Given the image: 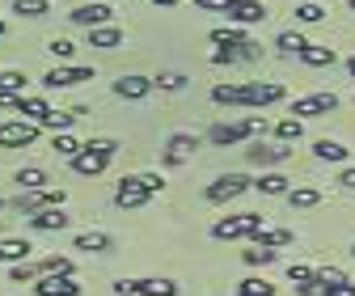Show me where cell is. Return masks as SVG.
Wrapping results in <instances>:
<instances>
[{
  "label": "cell",
  "instance_id": "cell-1",
  "mask_svg": "<svg viewBox=\"0 0 355 296\" xmlns=\"http://www.w3.org/2000/svg\"><path fill=\"white\" fill-rule=\"evenodd\" d=\"M114 140H89V144H80V153L72 157V169L76 174H85V178H94V174H102V169L110 165V157H114Z\"/></svg>",
  "mask_w": 355,
  "mask_h": 296
},
{
  "label": "cell",
  "instance_id": "cell-2",
  "mask_svg": "<svg viewBox=\"0 0 355 296\" xmlns=\"http://www.w3.org/2000/svg\"><path fill=\"white\" fill-rule=\"evenodd\" d=\"M254 132H266V123H262V119H241V123H216L207 140H211L216 148H233V144L250 140Z\"/></svg>",
  "mask_w": 355,
  "mask_h": 296
},
{
  "label": "cell",
  "instance_id": "cell-3",
  "mask_svg": "<svg viewBox=\"0 0 355 296\" xmlns=\"http://www.w3.org/2000/svg\"><path fill=\"white\" fill-rule=\"evenodd\" d=\"M262 229V216L258 211H241V216H225L211 225V237L216 241H237V237H254Z\"/></svg>",
  "mask_w": 355,
  "mask_h": 296
},
{
  "label": "cell",
  "instance_id": "cell-4",
  "mask_svg": "<svg viewBox=\"0 0 355 296\" xmlns=\"http://www.w3.org/2000/svg\"><path fill=\"white\" fill-rule=\"evenodd\" d=\"M34 140H38V123H30V119L0 123V148H30Z\"/></svg>",
  "mask_w": 355,
  "mask_h": 296
},
{
  "label": "cell",
  "instance_id": "cell-5",
  "mask_svg": "<svg viewBox=\"0 0 355 296\" xmlns=\"http://www.w3.org/2000/svg\"><path fill=\"white\" fill-rule=\"evenodd\" d=\"M254 182L245 178V174H220L216 182H207V203H229V199H237V195H245Z\"/></svg>",
  "mask_w": 355,
  "mask_h": 296
},
{
  "label": "cell",
  "instance_id": "cell-6",
  "mask_svg": "<svg viewBox=\"0 0 355 296\" xmlns=\"http://www.w3.org/2000/svg\"><path fill=\"white\" fill-rule=\"evenodd\" d=\"M338 110V98L334 94H309V98H296L292 102V114L296 119H318V114H334Z\"/></svg>",
  "mask_w": 355,
  "mask_h": 296
},
{
  "label": "cell",
  "instance_id": "cell-7",
  "mask_svg": "<svg viewBox=\"0 0 355 296\" xmlns=\"http://www.w3.org/2000/svg\"><path fill=\"white\" fill-rule=\"evenodd\" d=\"M225 17L233 26H258V21H266V5H262V0H229Z\"/></svg>",
  "mask_w": 355,
  "mask_h": 296
},
{
  "label": "cell",
  "instance_id": "cell-8",
  "mask_svg": "<svg viewBox=\"0 0 355 296\" xmlns=\"http://www.w3.org/2000/svg\"><path fill=\"white\" fill-rule=\"evenodd\" d=\"M17 207L26 211H42V207H64V191H55V186H38V191H21V199H17Z\"/></svg>",
  "mask_w": 355,
  "mask_h": 296
},
{
  "label": "cell",
  "instance_id": "cell-9",
  "mask_svg": "<svg viewBox=\"0 0 355 296\" xmlns=\"http://www.w3.org/2000/svg\"><path fill=\"white\" fill-rule=\"evenodd\" d=\"M34 292L38 296H80V284H76V275H38Z\"/></svg>",
  "mask_w": 355,
  "mask_h": 296
},
{
  "label": "cell",
  "instance_id": "cell-10",
  "mask_svg": "<svg viewBox=\"0 0 355 296\" xmlns=\"http://www.w3.org/2000/svg\"><path fill=\"white\" fill-rule=\"evenodd\" d=\"M241 89H245V106L284 102V85H279V80H254V85H241Z\"/></svg>",
  "mask_w": 355,
  "mask_h": 296
},
{
  "label": "cell",
  "instance_id": "cell-11",
  "mask_svg": "<svg viewBox=\"0 0 355 296\" xmlns=\"http://www.w3.org/2000/svg\"><path fill=\"white\" fill-rule=\"evenodd\" d=\"M195 148H199V140H195L191 132H173V136L165 140V165H182V161H191Z\"/></svg>",
  "mask_w": 355,
  "mask_h": 296
},
{
  "label": "cell",
  "instance_id": "cell-12",
  "mask_svg": "<svg viewBox=\"0 0 355 296\" xmlns=\"http://www.w3.org/2000/svg\"><path fill=\"white\" fill-rule=\"evenodd\" d=\"M148 199H153V195H148V186L140 182V174H136V178H123V182L114 186V203H119V207H144Z\"/></svg>",
  "mask_w": 355,
  "mask_h": 296
},
{
  "label": "cell",
  "instance_id": "cell-13",
  "mask_svg": "<svg viewBox=\"0 0 355 296\" xmlns=\"http://www.w3.org/2000/svg\"><path fill=\"white\" fill-rule=\"evenodd\" d=\"M76 26H85V30H94V26H110V5H106V0H98V5H76L72 13H68Z\"/></svg>",
  "mask_w": 355,
  "mask_h": 296
},
{
  "label": "cell",
  "instance_id": "cell-14",
  "mask_svg": "<svg viewBox=\"0 0 355 296\" xmlns=\"http://www.w3.org/2000/svg\"><path fill=\"white\" fill-rule=\"evenodd\" d=\"M80 80H94V72L89 68H51L47 76H42V89H72V85Z\"/></svg>",
  "mask_w": 355,
  "mask_h": 296
},
{
  "label": "cell",
  "instance_id": "cell-15",
  "mask_svg": "<svg viewBox=\"0 0 355 296\" xmlns=\"http://www.w3.org/2000/svg\"><path fill=\"white\" fill-rule=\"evenodd\" d=\"M30 229H38V233H60V229H68V216H64V207H42V211H30Z\"/></svg>",
  "mask_w": 355,
  "mask_h": 296
},
{
  "label": "cell",
  "instance_id": "cell-16",
  "mask_svg": "<svg viewBox=\"0 0 355 296\" xmlns=\"http://www.w3.org/2000/svg\"><path fill=\"white\" fill-rule=\"evenodd\" d=\"M245 157L254 161V165H279V161H288L292 157V148L288 144H254V148H245Z\"/></svg>",
  "mask_w": 355,
  "mask_h": 296
},
{
  "label": "cell",
  "instance_id": "cell-17",
  "mask_svg": "<svg viewBox=\"0 0 355 296\" xmlns=\"http://www.w3.org/2000/svg\"><path fill=\"white\" fill-rule=\"evenodd\" d=\"M148 89H153V80H148V76H136V72L114 80V94H119V98H127V102H140Z\"/></svg>",
  "mask_w": 355,
  "mask_h": 296
},
{
  "label": "cell",
  "instance_id": "cell-18",
  "mask_svg": "<svg viewBox=\"0 0 355 296\" xmlns=\"http://www.w3.org/2000/svg\"><path fill=\"white\" fill-rule=\"evenodd\" d=\"M30 241L21 237H9V241H0V263H30Z\"/></svg>",
  "mask_w": 355,
  "mask_h": 296
},
{
  "label": "cell",
  "instance_id": "cell-19",
  "mask_svg": "<svg viewBox=\"0 0 355 296\" xmlns=\"http://www.w3.org/2000/svg\"><path fill=\"white\" fill-rule=\"evenodd\" d=\"M300 60L309 64V68H330L338 55H334V47H318V42H304V51H300Z\"/></svg>",
  "mask_w": 355,
  "mask_h": 296
},
{
  "label": "cell",
  "instance_id": "cell-20",
  "mask_svg": "<svg viewBox=\"0 0 355 296\" xmlns=\"http://www.w3.org/2000/svg\"><path fill=\"white\" fill-rule=\"evenodd\" d=\"M313 157H318V161H334V165H343V161L351 157V148L338 144V140H318V144H313Z\"/></svg>",
  "mask_w": 355,
  "mask_h": 296
},
{
  "label": "cell",
  "instance_id": "cell-21",
  "mask_svg": "<svg viewBox=\"0 0 355 296\" xmlns=\"http://www.w3.org/2000/svg\"><path fill=\"white\" fill-rule=\"evenodd\" d=\"M254 245H266V250H275V245H292V229H258L254 237H250Z\"/></svg>",
  "mask_w": 355,
  "mask_h": 296
},
{
  "label": "cell",
  "instance_id": "cell-22",
  "mask_svg": "<svg viewBox=\"0 0 355 296\" xmlns=\"http://www.w3.org/2000/svg\"><path fill=\"white\" fill-rule=\"evenodd\" d=\"M119 42H123L119 26H94L89 30V47H119Z\"/></svg>",
  "mask_w": 355,
  "mask_h": 296
},
{
  "label": "cell",
  "instance_id": "cell-23",
  "mask_svg": "<svg viewBox=\"0 0 355 296\" xmlns=\"http://www.w3.org/2000/svg\"><path fill=\"white\" fill-rule=\"evenodd\" d=\"M211 102L216 106H245V89H241V85H216Z\"/></svg>",
  "mask_w": 355,
  "mask_h": 296
},
{
  "label": "cell",
  "instance_id": "cell-24",
  "mask_svg": "<svg viewBox=\"0 0 355 296\" xmlns=\"http://www.w3.org/2000/svg\"><path fill=\"white\" fill-rule=\"evenodd\" d=\"M17 110H21L30 123H42L51 106H47V98H38V94H21V106H17Z\"/></svg>",
  "mask_w": 355,
  "mask_h": 296
},
{
  "label": "cell",
  "instance_id": "cell-25",
  "mask_svg": "<svg viewBox=\"0 0 355 296\" xmlns=\"http://www.w3.org/2000/svg\"><path fill=\"white\" fill-rule=\"evenodd\" d=\"M284 199H288L292 207H318V203H322V191H318V186H292Z\"/></svg>",
  "mask_w": 355,
  "mask_h": 296
},
{
  "label": "cell",
  "instance_id": "cell-26",
  "mask_svg": "<svg viewBox=\"0 0 355 296\" xmlns=\"http://www.w3.org/2000/svg\"><path fill=\"white\" fill-rule=\"evenodd\" d=\"M72 259H64V254H47V259L38 263V275H72Z\"/></svg>",
  "mask_w": 355,
  "mask_h": 296
},
{
  "label": "cell",
  "instance_id": "cell-27",
  "mask_svg": "<svg viewBox=\"0 0 355 296\" xmlns=\"http://www.w3.org/2000/svg\"><path fill=\"white\" fill-rule=\"evenodd\" d=\"M300 136H304V123H300L296 114L275 123V140H279V144H292V140H300Z\"/></svg>",
  "mask_w": 355,
  "mask_h": 296
},
{
  "label": "cell",
  "instance_id": "cell-28",
  "mask_svg": "<svg viewBox=\"0 0 355 296\" xmlns=\"http://www.w3.org/2000/svg\"><path fill=\"white\" fill-rule=\"evenodd\" d=\"M326 17V9H322V0H296V21H304V26H313V21H322Z\"/></svg>",
  "mask_w": 355,
  "mask_h": 296
},
{
  "label": "cell",
  "instance_id": "cell-29",
  "mask_svg": "<svg viewBox=\"0 0 355 296\" xmlns=\"http://www.w3.org/2000/svg\"><path fill=\"white\" fill-rule=\"evenodd\" d=\"M72 123H76V110H47V119H42L38 127H51V132L60 136V132H68Z\"/></svg>",
  "mask_w": 355,
  "mask_h": 296
},
{
  "label": "cell",
  "instance_id": "cell-30",
  "mask_svg": "<svg viewBox=\"0 0 355 296\" xmlns=\"http://www.w3.org/2000/svg\"><path fill=\"white\" fill-rule=\"evenodd\" d=\"M136 296H178V284L173 279H140Z\"/></svg>",
  "mask_w": 355,
  "mask_h": 296
},
{
  "label": "cell",
  "instance_id": "cell-31",
  "mask_svg": "<svg viewBox=\"0 0 355 296\" xmlns=\"http://www.w3.org/2000/svg\"><path fill=\"white\" fill-rule=\"evenodd\" d=\"M211 42H216V47H229V51H237V47H245L250 38H245L241 30H233V26H229V30H211Z\"/></svg>",
  "mask_w": 355,
  "mask_h": 296
},
{
  "label": "cell",
  "instance_id": "cell-32",
  "mask_svg": "<svg viewBox=\"0 0 355 296\" xmlns=\"http://www.w3.org/2000/svg\"><path fill=\"white\" fill-rule=\"evenodd\" d=\"M254 186H258L262 195H288V191H292V182H288L284 174H262Z\"/></svg>",
  "mask_w": 355,
  "mask_h": 296
},
{
  "label": "cell",
  "instance_id": "cell-33",
  "mask_svg": "<svg viewBox=\"0 0 355 296\" xmlns=\"http://www.w3.org/2000/svg\"><path fill=\"white\" fill-rule=\"evenodd\" d=\"M304 42H309L304 34H296V30H284V34L275 38V47H279L284 55H300V51H304Z\"/></svg>",
  "mask_w": 355,
  "mask_h": 296
},
{
  "label": "cell",
  "instance_id": "cell-34",
  "mask_svg": "<svg viewBox=\"0 0 355 296\" xmlns=\"http://www.w3.org/2000/svg\"><path fill=\"white\" fill-rule=\"evenodd\" d=\"M13 13L17 17H47L51 5H47V0H13Z\"/></svg>",
  "mask_w": 355,
  "mask_h": 296
},
{
  "label": "cell",
  "instance_id": "cell-35",
  "mask_svg": "<svg viewBox=\"0 0 355 296\" xmlns=\"http://www.w3.org/2000/svg\"><path fill=\"white\" fill-rule=\"evenodd\" d=\"M233 296H275V288L266 284V279H241L233 288Z\"/></svg>",
  "mask_w": 355,
  "mask_h": 296
},
{
  "label": "cell",
  "instance_id": "cell-36",
  "mask_svg": "<svg viewBox=\"0 0 355 296\" xmlns=\"http://www.w3.org/2000/svg\"><path fill=\"white\" fill-rule=\"evenodd\" d=\"M0 94H26V76L17 68H5L0 72Z\"/></svg>",
  "mask_w": 355,
  "mask_h": 296
},
{
  "label": "cell",
  "instance_id": "cell-37",
  "mask_svg": "<svg viewBox=\"0 0 355 296\" xmlns=\"http://www.w3.org/2000/svg\"><path fill=\"white\" fill-rule=\"evenodd\" d=\"M76 250L102 254V250H110V237H106V233H80V237H76Z\"/></svg>",
  "mask_w": 355,
  "mask_h": 296
},
{
  "label": "cell",
  "instance_id": "cell-38",
  "mask_svg": "<svg viewBox=\"0 0 355 296\" xmlns=\"http://www.w3.org/2000/svg\"><path fill=\"white\" fill-rule=\"evenodd\" d=\"M17 182H21V191H38V186H47V174L38 165H30V169H17Z\"/></svg>",
  "mask_w": 355,
  "mask_h": 296
},
{
  "label": "cell",
  "instance_id": "cell-39",
  "mask_svg": "<svg viewBox=\"0 0 355 296\" xmlns=\"http://www.w3.org/2000/svg\"><path fill=\"white\" fill-rule=\"evenodd\" d=\"M153 89L178 94V89H187V76H182V72H161V76H153Z\"/></svg>",
  "mask_w": 355,
  "mask_h": 296
},
{
  "label": "cell",
  "instance_id": "cell-40",
  "mask_svg": "<svg viewBox=\"0 0 355 296\" xmlns=\"http://www.w3.org/2000/svg\"><path fill=\"white\" fill-rule=\"evenodd\" d=\"M241 259H245L250 267H271V263H275V250H266V245H250Z\"/></svg>",
  "mask_w": 355,
  "mask_h": 296
},
{
  "label": "cell",
  "instance_id": "cell-41",
  "mask_svg": "<svg viewBox=\"0 0 355 296\" xmlns=\"http://www.w3.org/2000/svg\"><path fill=\"white\" fill-rule=\"evenodd\" d=\"M51 148H55V157H64V161H72V157L80 153V140H72L68 132H60V136L51 140Z\"/></svg>",
  "mask_w": 355,
  "mask_h": 296
},
{
  "label": "cell",
  "instance_id": "cell-42",
  "mask_svg": "<svg viewBox=\"0 0 355 296\" xmlns=\"http://www.w3.org/2000/svg\"><path fill=\"white\" fill-rule=\"evenodd\" d=\"M288 279L300 288V284H313V279H318V271H313V267H304V263H292V267H288Z\"/></svg>",
  "mask_w": 355,
  "mask_h": 296
},
{
  "label": "cell",
  "instance_id": "cell-43",
  "mask_svg": "<svg viewBox=\"0 0 355 296\" xmlns=\"http://www.w3.org/2000/svg\"><path fill=\"white\" fill-rule=\"evenodd\" d=\"M9 279H13V284H34V279H38V267H30V263H13Z\"/></svg>",
  "mask_w": 355,
  "mask_h": 296
},
{
  "label": "cell",
  "instance_id": "cell-44",
  "mask_svg": "<svg viewBox=\"0 0 355 296\" xmlns=\"http://www.w3.org/2000/svg\"><path fill=\"white\" fill-rule=\"evenodd\" d=\"M47 51H51L55 60H72V51H76V47H72L68 38H51V42H47Z\"/></svg>",
  "mask_w": 355,
  "mask_h": 296
},
{
  "label": "cell",
  "instance_id": "cell-45",
  "mask_svg": "<svg viewBox=\"0 0 355 296\" xmlns=\"http://www.w3.org/2000/svg\"><path fill=\"white\" fill-rule=\"evenodd\" d=\"M347 279V271H338V267H318V284H343Z\"/></svg>",
  "mask_w": 355,
  "mask_h": 296
},
{
  "label": "cell",
  "instance_id": "cell-46",
  "mask_svg": "<svg viewBox=\"0 0 355 296\" xmlns=\"http://www.w3.org/2000/svg\"><path fill=\"white\" fill-rule=\"evenodd\" d=\"M322 296H355V284H351V279H343V284H326Z\"/></svg>",
  "mask_w": 355,
  "mask_h": 296
},
{
  "label": "cell",
  "instance_id": "cell-47",
  "mask_svg": "<svg viewBox=\"0 0 355 296\" xmlns=\"http://www.w3.org/2000/svg\"><path fill=\"white\" fill-rule=\"evenodd\" d=\"M114 292H119V296H136V292H140V279H119Z\"/></svg>",
  "mask_w": 355,
  "mask_h": 296
},
{
  "label": "cell",
  "instance_id": "cell-48",
  "mask_svg": "<svg viewBox=\"0 0 355 296\" xmlns=\"http://www.w3.org/2000/svg\"><path fill=\"white\" fill-rule=\"evenodd\" d=\"M199 9H207V13H225L229 9V0H195Z\"/></svg>",
  "mask_w": 355,
  "mask_h": 296
},
{
  "label": "cell",
  "instance_id": "cell-49",
  "mask_svg": "<svg viewBox=\"0 0 355 296\" xmlns=\"http://www.w3.org/2000/svg\"><path fill=\"white\" fill-rule=\"evenodd\" d=\"M140 182L148 186V195H157V191L165 186V182H161V174H140Z\"/></svg>",
  "mask_w": 355,
  "mask_h": 296
},
{
  "label": "cell",
  "instance_id": "cell-50",
  "mask_svg": "<svg viewBox=\"0 0 355 296\" xmlns=\"http://www.w3.org/2000/svg\"><path fill=\"white\" fill-rule=\"evenodd\" d=\"M21 106V94H0V110H17Z\"/></svg>",
  "mask_w": 355,
  "mask_h": 296
},
{
  "label": "cell",
  "instance_id": "cell-51",
  "mask_svg": "<svg viewBox=\"0 0 355 296\" xmlns=\"http://www.w3.org/2000/svg\"><path fill=\"white\" fill-rule=\"evenodd\" d=\"M338 182H343L347 191H355V165H347V169H343V178H338Z\"/></svg>",
  "mask_w": 355,
  "mask_h": 296
},
{
  "label": "cell",
  "instance_id": "cell-52",
  "mask_svg": "<svg viewBox=\"0 0 355 296\" xmlns=\"http://www.w3.org/2000/svg\"><path fill=\"white\" fill-rule=\"evenodd\" d=\"M153 5H161V9H173V5H178V0H153Z\"/></svg>",
  "mask_w": 355,
  "mask_h": 296
},
{
  "label": "cell",
  "instance_id": "cell-53",
  "mask_svg": "<svg viewBox=\"0 0 355 296\" xmlns=\"http://www.w3.org/2000/svg\"><path fill=\"white\" fill-rule=\"evenodd\" d=\"M347 72H351V76H355V55H351V60H347Z\"/></svg>",
  "mask_w": 355,
  "mask_h": 296
},
{
  "label": "cell",
  "instance_id": "cell-54",
  "mask_svg": "<svg viewBox=\"0 0 355 296\" xmlns=\"http://www.w3.org/2000/svg\"><path fill=\"white\" fill-rule=\"evenodd\" d=\"M0 34H5V21H0Z\"/></svg>",
  "mask_w": 355,
  "mask_h": 296
},
{
  "label": "cell",
  "instance_id": "cell-55",
  "mask_svg": "<svg viewBox=\"0 0 355 296\" xmlns=\"http://www.w3.org/2000/svg\"><path fill=\"white\" fill-rule=\"evenodd\" d=\"M351 13H355V0H351Z\"/></svg>",
  "mask_w": 355,
  "mask_h": 296
},
{
  "label": "cell",
  "instance_id": "cell-56",
  "mask_svg": "<svg viewBox=\"0 0 355 296\" xmlns=\"http://www.w3.org/2000/svg\"><path fill=\"white\" fill-rule=\"evenodd\" d=\"M0 207H5V199H0Z\"/></svg>",
  "mask_w": 355,
  "mask_h": 296
},
{
  "label": "cell",
  "instance_id": "cell-57",
  "mask_svg": "<svg viewBox=\"0 0 355 296\" xmlns=\"http://www.w3.org/2000/svg\"><path fill=\"white\" fill-rule=\"evenodd\" d=\"M351 254H355V245H351Z\"/></svg>",
  "mask_w": 355,
  "mask_h": 296
},
{
  "label": "cell",
  "instance_id": "cell-58",
  "mask_svg": "<svg viewBox=\"0 0 355 296\" xmlns=\"http://www.w3.org/2000/svg\"><path fill=\"white\" fill-rule=\"evenodd\" d=\"M106 5H110V0H106Z\"/></svg>",
  "mask_w": 355,
  "mask_h": 296
}]
</instances>
